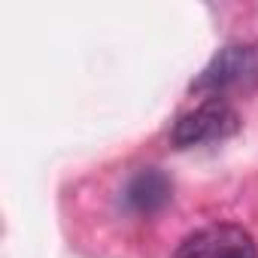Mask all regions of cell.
I'll use <instances>...</instances> for the list:
<instances>
[{"label":"cell","instance_id":"6da1fadb","mask_svg":"<svg viewBox=\"0 0 258 258\" xmlns=\"http://www.w3.org/2000/svg\"><path fill=\"white\" fill-rule=\"evenodd\" d=\"M258 85V46L231 43L213 55V61L191 82V91L207 97H222L228 91H246Z\"/></svg>","mask_w":258,"mask_h":258},{"label":"cell","instance_id":"7a4b0ae2","mask_svg":"<svg viewBox=\"0 0 258 258\" xmlns=\"http://www.w3.org/2000/svg\"><path fill=\"white\" fill-rule=\"evenodd\" d=\"M237 127H240L237 109L222 97H207L195 109H188L185 115L176 118L170 140L176 149H195V146L219 143V140L237 134Z\"/></svg>","mask_w":258,"mask_h":258},{"label":"cell","instance_id":"3957f363","mask_svg":"<svg viewBox=\"0 0 258 258\" xmlns=\"http://www.w3.org/2000/svg\"><path fill=\"white\" fill-rule=\"evenodd\" d=\"M173 258H258V246L240 225H210L188 234Z\"/></svg>","mask_w":258,"mask_h":258},{"label":"cell","instance_id":"277c9868","mask_svg":"<svg viewBox=\"0 0 258 258\" xmlns=\"http://www.w3.org/2000/svg\"><path fill=\"white\" fill-rule=\"evenodd\" d=\"M124 201H127V207H131L134 213L152 216V213H158L170 201V179L161 170L146 167V170H140L131 182H127Z\"/></svg>","mask_w":258,"mask_h":258}]
</instances>
